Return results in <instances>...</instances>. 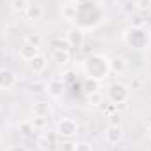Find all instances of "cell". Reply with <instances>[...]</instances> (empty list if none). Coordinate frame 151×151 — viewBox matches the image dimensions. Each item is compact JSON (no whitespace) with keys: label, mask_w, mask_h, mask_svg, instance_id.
Wrapping results in <instances>:
<instances>
[{"label":"cell","mask_w":151,"mask_h":151,"mask_svg":"<svg viewBox=\"0 0 151 151\" xmlns=\"http://www.w3.org/2000/svg\"><path fill=\"white\" fill-rule=\"evenodd\" d=\"M63 90H65V86H63V83H62V81H58V79H51V81L47 83L46 93H47L51 99L58 100V99L63 95Z\"/></svg>","instance_id":"8fae6325"},{"label":"cell","mask_w":151,"mask_h":151,"mask_svg":"<svg viewBox=\"0 0 151 151\" xmlns=\"http://www.w3.org/2000/svg\"><path fill=\"white\" fill-rule=\"evenodd\" d=\"M46 88H47V83H42V81H32L30 84V90L34 93H46Z\"/></svg>","instance_id":"ffe728a7"},{"label":"cell","mask_w":151,"mask_h":151,"mask_svg":"<svg viewBox=\"0 0 151 151\" xmlns=\"http://www.w3.org/2000/svg\"><path fill=\"white\" fill-rule=\"evenodd\" d=\"M88 99H90V104H91V106H100V104H102V97H100V93H99V91L90 93V95H88Z\"/></svg>","instance_id":"7402d4cb"},{"label":"cell","mask_w":151,"mask_h":151,"mask_svg":"<svg viewBox=\"0 0 151 151\" xmlns=\"http://www.w3.org/2000/svg\"><path fill=\"white\" fill-rule=\"evenodd\" d=\"M76 146H77V142H76L74 139H63L60 150L62 151H76Z\"/></svg>","instance_id":"44dd1931"},{"label":"cell","mask_w":151,"mask_h":151,"mask_svg":"<svg viewBox=\"0 0 151 151\" xmlns=\"http://www.w3.org/2000/svg\"><path fill=\"white\" fill-rule=\"evenodd\" d=\"M106 97L109 99V102H113L116 106L118 104H127L130 100V88L121 81H114L107 86Z\"/></svg>","instance_id":"3957f363"},{"label":"cell","mask_w":151,"mask_h":151,"mask_svg":"<svg viewBox=\"0 0 151 151\" xmlns=\"http://www.w3.org/2000/svg\"><path fill=\"white\" fill-rule=\"evenodd\" d=\"M123 40L132 49H146L151 42V34L146 30V27H132L125 30Z\"/></svg>","instance_id":"7a4b0ae2"},{"label":"cell","mask_w":151,"mask_h":151,"mask_svg":"<svg viewBox=\"0 0 151 151\" xmlns=\"http://www.w3.org/2000/svg\"><path fill=\"white\" fill-rule=\"evenodd\" d=\"M125 137V132L121 128V125H107L106 130H104V141L109 144V146H116L123 141Z\"/></svg>","instance_id":"5b68a950"},{"label":"cell","mask_w":151,"mask_h":151,"mask_svg":"<svg viewBox=\"0 0 151 151\" xmlns=\"http://www.w3.org/2000/svg\"><path fill=\"white\" fill-rule=\"evenodd\" d=\"M35 55H39V46H34L30 42H23L18 49V56L23 60V62H30Z\"/></svg>","instance_id":"9c48e42d"},{"label":"cell","mask_w":151,"mask_h":151,"mask_svg":"<svg viewBox=\"0 0 151 151\" xmlns=\"http://www.w3.org/2000/svg\"><path fill=\"white\" fill-rule=\"evenodd\" d=\"M146 134H148V139H150V141H151V125H150V127H148V132H146Z\"/></svg>","instance_id":"83f0119b"},{"label":"cell","mask_w":151,"mask_h":151,"mask_svg":"<svg viewBox=\"0 0 151 151\" xmlns=\"http://www.w3.org/2000/svg\"><path fill=\"white\" fill-rule=\"evenodd\" d=\"M47 56L46 55H35L30 62H27V65H28V69H30V72H34V74H42L46 69H47Z\"/></svg>","instance_id":"52a82bcc"},{"label":"cell","mask_w":151,"mask_h":151,"mask_svg":"<svg viewBox=\"0 0 151 151\" xmlns=\"http://www.w3.org/2000/svg\"><path fill=\"white\" fill-rule=\"evenodd\" d=\"M34 127H35V130H40V128H44L46 127V121H47V118H37V116H34Z\"/></svg>","instance_id":"603a6c76"},{"label":"cell","mask_w":151,"mask_h":151,"mask_svg":"<svg viewBox=\"0 0 151 151\" xmlns=\"http://www.w3.org/2000/svg\"><path fill=\"white\" fill-rule=\"evenodd\" d=\"M32 113L37 118H47L53 113V107H51V104L47 100H35L32 104Z\"/></svg>","instance_id":"ba28073f"},{"label":"cell","mask_w":151,"mask_h":151,"mask_svg":"<svg viewBox=\"0 0 151 151\" xmlns=\"http://www.w3.org/2000/svg\"><path fill=\"white\" fill-rule=\"evenodd\" d=\"M18 132H19V135L21 137H32L37 130H35V127H34V121H30V119H23V121H19L18 123Z\"/></svg>","instance_id":"5bb4252c"},{"label":"cell","mask_w":151,"mask_h":151,"mask_svg":"<svg viewBox=\"0 0 151 151\" xmlns=\"http://www.w3.org/2000/svg\"><path fill=\"white\" fill-rule=\"evenodd\" d=\"M5 151H30L28 148H25V146H19V144H16V146H9Z\"/></svg>","instance_id":"4316f807"},{"label":"cell","mask_w":151,"mask_h":151,"mask_svg":"<svg viewBox=\"0 0 151 151\" xmlns=\"http://www.w3.org/2000/svg\"><path fill=\"white\" fill-rule=\"evenodd\" d=\"M76 151H91V144H88V142H77Z\"/></svg>","instance_id":"d4e9b609"},{"label":"cell","mask_w":151,"mask_h":151,"mask_svg":"<svg viewBox=\"0 0 151 151\" xmlns=\"http://www.w3.org/2000/svg\"><path fill=\"white\" fill-rule=\"evenodd\" d=\"M67 40L70 42V46H81V42H83V34H81V30H77V28H72L69 34H67Z\"/></svg>","instance_id":"2e32d148"},{"label":"cell","mask_w":151,"mask_h":151,"mask_svg":"<svg viewBox=\"0 0 151 151\" xmlns=\"http://www.w3.org/2000/svg\"><path fill=\"white\" fill-rule=\"evenodd\" d=\"M51 60L58 65H67L70 60V51L67 49H51Z\"/></svg>","instance_id":"4fadbf2b"},{"label":"cell","mask_w":151,"mask_h":151,"mask_svg":"<svg viewBox=\"0 0 151 151\" xmlns=\"http://www.w3.org/2000/svg\"><path fill=\"white\" fill-rule=\"evenodd\" d=\"M84 72L88 76V79L91 81H102L106 79L111 69H109V58L104 55H91L86 62H84Z\"/></svg>","instance_id":"6da1fadb"},{"label":"cell","mask_w":151,"mask_h":151,"mask_svg":"<svg viewBox=\"0 0 151 151\" xmlns=\"http://www.w3.org/2000/svg\"><path fill=\"white\" fill-rule=\"evenodd\" d=\"M107 125H121V118H119L118 114L109 116V121H107Z\"/></svg>","instance_id":"484cf974"},{"label":"cell","mask_w":151,"mask_h":151,"mask_svg":"<svg viewBox=\"0 0 151 151\" xmlns=\"http://www.w3.org/2000/svg\"><path fill=\"white\" fill-rule=\"evenodd\" d=\"M134 5L139 12H150L151 11V0H135Z\"/></svg>","instance_id":"d6986e66"},{"label":"cell","mask_w":151,"mask_h":151,"mask_svg":"<svg viewBox=\"0 0 151 151\" xmlns=\"http://www.w3.org/2000/svg\"><path fill=\"white\" fill-rule=\"evenodd\" d=\"M25 16H27L28 21H34V23L40 21L44 18V7L40 4H28V7L25 11Z\"/></svg>","instance_id":"30bf717a"},{"label":"cell","mask_w":151,"mask_h":151,"mask_svg":"<svg viewBox=\"0 0 151 151\" xmlns=\"http://www.w3.org/2000/svg\"><path fill=\"white\" fill-rule=\"evenodd\" d=\"M127 67H128V63H127V60L123 56L118 55V56L109 58V69H111V72H114V74H123L127 70Z\"/></svg>","instance_id":"7c38bea8"},{"label":"cell","mask_w":151,"mask_h":151,"mask_svg":"<svg viewBox=\"0 0 151 151\" xmlns=\"http://www.w3.org/2000/svg\"><path fill=\"white\" fill-rule=\"evenodd\" d=\"M28 4H30L28 0H11V9L14 12H25Z\"/></svg>","instance_id":"e0dca14e"},{"label":"cell","mask_w":151,"mask_h":151,"mask_svg":"<svg viewBox=\"0 0 151 151\" xmlns=\"http://www.w3.org/2000/svg\"><path fill=\"white\" fill-rule=\"evenodd\" d=\"M56 134L62 139H74L79 134V123L70 116H62L56 121Z\"/></svg>","instance_id":"277c9868"},{"label":"cell","mask_w":151,"mask_h":151,"mask_svg":"<svg viewBox=\"0 0 151 151\" xmlns=\"http://www.w3.org/2000/svg\"><path fill=\"white\" fill-rule=\"evenodd\" d=\"M18 83V76L14 70L7 69V67H0V90L2 91H9L16 86Z\"/></svg>","instance_id":"8992f818"},{"label":"cell","mask_w":151,"mask_h":151,"mask_svg":"<svg viewBox=\"0 0 151 151\" xmlns=\"http://www.w3.org/2000/svg\"><path fill=\"white\" fill-rule=\"evenodd\" d=\"M76 12H77V7H76L74 4H67V5L62 7V18L67 19V21L76 19Z\"/></svg>","instance_id":"9a60e30c"},{"label":"cell","mask_w":151,"mask_h":151,"mask_svg":"<svg viewBox=\"0 0 151 151\" xmlns=\"http://www.w3.org/2000/svg\"><path fill=\"white\" fill-rule=\"evenodd\" d=\"M25 42H30L34 46H40V37H39L37 34H34V35H28V37L25 39Z\"/></svg>","instance_id":"cb8c5ba5"},{"label":"cell","mask_w":151,"mask_h":151,"mask_svg":"<svg viewBox=\"0 0 151 151\" xmlns=\"http://www.w3.org/2000/svg\"><path fill=\"white\" fill-rule=\"evenodd\" d=\"M51 46H53V49H70L72 46H70V42L67 40V37L65 39H55L53 42H51Z\"/></svg>","instance_id":"ac0fdd59"}]
</instances>
